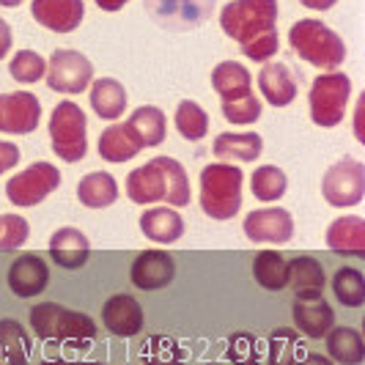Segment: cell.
I'll return each instance as SVG.
<instances>
[{
  "label": "cell",
  "instance_id": "1",
  "mask_svg": "<svg viewBox=\"0 0 365 365\" xmlns=\"http://www.w3.org/2000/svg\"><path fill=\"white\" fill-rule=\"evenodd\" d=\"M289 44L294 55H299L305 63L319 66L324 72H335L346 61V44L332 28L319 19H299L289 31Z\"/></svg>",
  "mask_w": 365,
  "mask_h": 365
},
{
  "label": "cell",
  "instance_id": "2",
  "mask_svg": "<svg viewBox=\"0 0 365 365\" xmlns=\"http://www.w3.org/2000/svg\"><path fill=\"white\" fill-rule=\"evenodd\" d=\"M245 173L237 165L215 163L201 170V209L212 220H234L242 209Z\"/></svg>",
  "mask_w": 365,
  "mask_h": 365
},
{
  "label": "cell",
  "instance_id": "3",
  "mask_svg": "<svg viewBox=\"0 0 365 365\" xmlns=\"http://www.w3.org/2000/svg\"><path fill=\"white\" fill-rule=\"evenodd\" d=\"M220 25L239 47L277 34V0H234L220 11Z\"/></svg>",
  "mask_w": 365,
  "mask_h": 365
},
{
  "label": "cell",
  "instance_id": "4",
  "mask_svg": "<svg viewBox=\"0 0 365 365\" xmlns=\"http://www.w3.org/2000/svg\"><path fill=\"white\" fill-rule=\"evenodd\" d=\"M31 329L41 341H91L96 324L86 313L69 311L58 302H41L31 311Z\"/></svg>",
  "mask_w": 365,
  "mask_h": 365
},
{
  "label": "cell",
  "instance_id": "5",
  "mask_svg": "<svg viewBox=\"0 0 365 365\" xmlns=\"http://www.w3.org/2000/svg\"><path fill=\"white\" fill-rule=\"evenodd\" d=\"M88 118L74 102H58L50 115V143L63 163H80L88 154Z\"/></svg>",
  "mask_w": 365,
  "mask_h": 365
},
{
  "label": "cell",
  "instance_id": "6",
  "mask_svg": "<svg viewBox=\"0 0 365 365\" xmlns=\"http://www.w3.org/2000/svg\"><path fill=\"white\" fill-rule=\"evenodd\" d=\"M349 96H351V80L344 72L319 74L313 80L308 102H311V118L316 127H338L346 115Z\"/></svg>",
  "mask_w": 365,
  "mask_h": 365
},
{
  "label": "cell",
  "instance_id": "7",
  "mask_svg": "<svg viewBox=\"0 0 365 365\" xmlns=\"http://www.w3.org/2000/svg\"><path fill=\"white\" fill-rule=\"evenodd\" d=\"M322 195L335 209L357 206L365 195V165L351 157H344L341 163L329 165L322 179Z\"/></svg>",
  "mask_w": 365,
  "mask_h": 365
},
{
  "label": "cell",
  "instance_id": "8",
  "mask_svg": "<svg viewBox=\"0 0 365 365\" xmlns=\"http://www.w3.org/2000/svg\"><path fill=\"white\" fill-rule=\"evenodd\" d=\"M58 187H61L58 168L50 163H34L28 165L22 173L9 179V184H6V198L14 203V206L31 209V206H38L44 198H50Z\"/></svg>",
  "mask_w": 365,
  "mask_h": 365
},
{
  "label": "cell",
  "instance_id": "9",
  "mask_svg": "<svg viewBox=\"0 0 365 365\" xmlns=\"http://www.w3.org/2000/svg\"><path fill=\"white\" fill-rule=\"evenodd\" d=\"M47 88L55 93H83L93 80L91 61L77 50H55L47 61Z\"/></svg>",
  "mask_w": 365,
  "mask_h": 365
},
{
  "label": "cell",
  "instance_id": "10",
  "mask_svg": "<svg viewBox=\"0 0 365 365\" xmlns=\"http://www.w3.org/2000/svg\"><path fill=\"white\" fill-rule=\"evenodd\" d=\"M41 121V105L31 91L0 93V132L31 135Z\"/></svg>",
  "mask_w": 365,
  "mask_h": 365
},
{
  "label": "cell",
  "instance_id": "11",
  "mask_svg": "<svg viewBox=\"0 0 365 365\" xmlns=\"http://www.w3.org/2000/svg\"><path fill=\"white\" fill-rule=\"evenodd\" d=\"M245 237L264 245H286L294 237V220L286 209H256L245 217Z\"/></svg>",
  "mask_w": 365,
  "mask_h": 365
},
{
  "label": "cell",
  "instance_id": "12",
  "mask_svg": "<svg viewBox=\"0 0 365 365\" xmlns=\"http://www.w3.org/2000/svg\"><path fill=\"white\" fill-rule=\"evenodd\" d=\"M127 195L138 206H151V203H168V176H165L163 157H154L151 163L140 165L129 173L127 179Z\"/></svg>",
  "mask_w": 365,
  "mask_h": 365
},
{
  "label": "cell",
  "instance_id": "13",
  "mask_svg": "<svg viewBox=\"0 0 365 365\" xmlns=\"http://www.w3.org/2000/svg\"><path fill=\"white\" fill-rule=\"evenodd\" d=\"M129 277H132V286H138L140 292H157V289H165L173 283L176 264L165 250H143L135 258Z\"/></svg>",
  "mask_w": 365,
  "mask_h": 365
},
{
  "label": "cell",
  "instance_id": "14",
  "mask_svg": "<svg viewBox=\"0 0 365 365\" xmlns=\"http://www.w3.org/2000/svg\"><path fill=\"white\" fill-rule=\"evenodd\" d=\"M31 14L47 31L72 34L80 28V22L86 17V3L83 0H34Z\"/></svg>",
  "mask_w": 365,
  "mask_h": 365
},
{
  "label": "cell",
  "instance_id": "15",
  "mask_svg": "<svg viewBox=\"0 0 365 365\" xmlns=\"http://www.w3.org/2000/svg\"><path fill=\"white\" fill-rule=\"evenodd\" d=\"M50 283V269L36 253H25L9 267V289L22 299H31L47 289Z\"/></svg>",
  "mask_w": 365,
  "mask_h": 365
},
{
  "label": "cell",
  "instance_id": "16",
  "mask_svg": "<svg viewBox=\"0 0 365 365\" xmlns=\"http://www.w3.org/2000/svg\"><path fill=\"white\" fill-rule=\"evenodd\" d=\"M102 324L118 338H135L143 329V308L135 297L115 294L102 308Z\"/></svg>",
  "mask_w": 365,
  "mask_h": 365
},
{
  "label": "cell",
  "instance_id": "17",
  "mask_svg": "<svg viewBox=\"0 0 365 365\" xmlns=\"http://www.w3.org/2000/svg\"><path fill=\"white\" fill-rule=\"evenodd\" d=\"M91 256V242L80 228H58L50 237V258L63 269H80Z\"/></svg>",
  "mask_w": 365,
  "mask_h": 365
},
{
  "label": "cell",
  "instance_id": "18",
  "mask_svg": "<svg viewBox=\"0 0 365 365\" xmlns=\"http://www.w3.org/2000/svg\"><path fill=\"white\" fill-rule=\"evenodd\" d=\"M292 316L297 329L311 341H322L329 329L335 327V311L322 297L319 299H297L292 308Z\"/></svg>",
  "mask_w": 365,
  "mask_h": 365
},
{
  "label": "cell",
  "instance_id": "19",
  "mask_svg": "<svg viewBox=\"0 0 365 365\" xmlns=\"http://www.w3.org/2000/svg\"><path fill=\"white\" fill-rule=\"evenodd\" d=\"M258 88L272 108H289L297 96V77L286 63H264L258 72Z\"/></svg>",
  "mask_w": 365,
  "mask_h": 365
},
{
  "label": "cell",
  "instance_id": "20",
  "mask_svg": "<svg viewBox=\"0 0 365 365\" xmlns=\"http://www.w3.org/2000/svg\"><path fill=\"white\" fill-rule=\"evenodd\" d=\"M327 247L344 256H365V220L357 215L332 220L327 228Z\"/></svg>",
  "mask_w": 365,
  "mask_h": 365
},
{
  "label": "cell",
  "instance_id": "21",
  "mask_svg": "<svg viewBox=\"0 0 365 365\" xmlns=\"http://www.w3.org/2000/svg\"><path fill=\"white\" fill-rule=\"evenodd\" d=\"M289 286L294 289L297 299H319L327 286L322 264L311 256H297L289 261Z\"/></svg>",
  "mask_w": 365,
  "mask_h": 365
},
{
  "label": "cell",
  "instance_id": "22",
  "mask_svg": "<svg viewBox=\"0 0 365 365\" xmlns=\"http://www.w3.org/2000/svg\"><path fill=\"white\" fill-rule=\"evenodd\" d=\"M140 231L151 242L173 245V242H179L184 237V220L170 206H154V209H146L140 215Z\"/></svg>",
  "mask_w": 365,
  "mask_h": 365
},
{
  "label": "cell",
  "instance_id": "23",
  "mask_svg": "<svg viewBox=\"0 0 365 365\" xmlns=\"http://www.w3.org/2000/svg\"><path fill=\"white\" fill-rule=\"evenodd\" d=\"M140 148L143 143L138 140V135L132 132L129 124H110L99 138V157L113 165L129 163L132 157H138Z\"/></svg>",
  "mask_w": 365,
  "mask_h": 365
},
{
  "label": "cell",
  "instance_id": "24",
  "mask_svg": "<svg viewBox=\"0 0 365 365\" xmlns=\"http://www.w3.org/2000/svg\"><path fill=\"white\" fill-rule=\"evenodd\" d=\"M91 108L105 121L121 118L127 110V88L113 77L91 80Z\"/></svg>",
  "mask_w": 365,
  "mask_h": 365
},
{
  "label": "cell",
  "instance_id": "25",
  "mask_svg": "<svg viewBox=\"0 0 365 365\" xmlns=\"http://www.w3.org/2000/svg\"><path fill=\"white\" fill-rule=\"evenodd\" d=\"M264 140L258 132H222L215 138V154L220 160H237V163H256L261 157Z\"/></svg>",
  "mask_w": 365,
  "mask_h": 365
},
{
  "label": "cell",
  "instance_id": "26",
  "mask_svg": "<svg viewBox=\"0 0 365 365\" xmlns=\"http://www.w3.org/2000/svg\"><path fill=\"white\" fill-rule=\"evenodd\" d=\"M250 86H253V77L237 61H222L220 66H215V72H212V88L217 91V96L222 102L242 99V96L253 93Z\"/></svg>",
  "mask_w": 365,
  "mask_h": 365
},
{
  "label": "cell",
  "instance_id": "27",
  "mask_svg": "<svg viewBox=\"0 0 365 365\" xmlns=\"http://www.w3.org/2000/svg\"><path fill=\"white\" fill-rule=\"evenodd\" d=\"M77 198L86 209H108L118 201V182L105 170H93V173L80 179Z\"/></svg>",
  "mask_w": 365,
  "mask_h": 365
},
{
  "label": "cell",
  "instance_id": "28",
  "mask_svg": "<svg viewBox=\"0 0 365 365\" xmlns=\"http://www.w3.org/2000/svg\"><path fill=\"white\" fill-rule=\"evenodd\" d=\"M0 351L9 365H28L34 354V341L28 329L14 319H0Z\"/></svg>",
  "mask_w": 365,
  "mask_h": 365
},
{
  "label": "cell",
  "instance_id": "29",
  "mask_svg": "<svg viewBox=\"0 0 365 365\" xmlns=\"http://www.w3.org/2000/svg\"><path fill=\"white\" fill-rule=\"evenodd\" d=\"M327 338L329 360L341 365H360L365 360V344L363 335L351 327H332L324 335Z\"/></svg>",
  "mask_w": 365,
  "mask_h": 365
},
{
  "label": "cell",
  "instance_id": "30",
  "mask_svg": "<svg viewBox=\"0 0 365 365\" xmlns=\"http://www.w3.org/2000/svg\"><path fill=\"white\" fill-rule=\"evenodd\" d=\"M253 277L267 292H283L289 286V261L277 250H261L253 261Z\"/></svg>",
  "mask_w": 365,
  "mask_h": 365
},
{
  "label": "cell",
  "instance_id": "31",
  "mask_svg": "<svg viewBox=\"0 0 365 365\" xmlns=\"http://www.w3.org/2000/svg\"><path fill=\"white\" fill-rule=\"evenodd\" d=\"M127 124L132 127V132L138 135V140L143 143V148H154L165 140L168 118H165L163 110L154 108V105H143V108H138L132 115H129Z\"/></svg>",
  "mask_w": 365,
  "mask_h": 365
},
{
  "label": "cell",
  "instance_id": "32",
  "mask_svg": "<svg viewBox=\"0 0 365 365\" xmlns=\"http://www.w3.org/2000/svg\"><path fill=\"white\" fill-rule=\"evenodd\" d=\"M250 190H253V195H256L258 201L272 203L286 195L289 179H286V173L277 165H261V168H256V173L250 176Z\"/></svg>",
  "mask_w": 365,
  "mask_h": 365
},
{
  "label": "cell",
  "instance_id": "33",
  "mask_svg": "<svg viewBox=\"0 0 365 365\" xmlns=\"http://www.w3.org/2000/svg\"><path fill=\"white\" fill-rule=\"evenodd\" d=\"M173 121H176L179 135H182L184 140H190V143L203 140L206 132H209V115H206V110H203L198 102H190V99H182V102H179Z\"/></svg>",
  "mask_w": 365,
  "mask_h": 365
},
{
  "label": "cell",
  "instance_id": "34",
  "mask_svg": "<svg viewBox=\"0 0 365 365\" xmlns=\"http://www.w3.org/2000/svg\"><path fill=\"white\" fill-rule=\"evenodd\" d=\"M332 292L335 299L344 305V308H360L365 302V277L360 269L354 267H344L338 269L332 277Z\"/></svg>",
  "mask_w": 365,
  "mask_h": 365
},
{
  "label": "cell",
  "instance_id": "35",
  "mask_svg": "<svg viewBox=\"0 0 365 365\" xmlns=\"http://www.w3.org/2000/svg\"><path fill=\"white\" fill-rule=\"evenodd\" d=\"M305 349L299 346V332L289 327H277L269 335V357H267V365H294L299 357H302Z\"/></svg>",
  "mask_w": 365,
  "mask_h": 365
},
{
  "label": "cell",
  "instance_id": "36",
  "mask_svg": "<svg viewBox=\"0 0 365 365\" xmlns=\"http://www.w3.org/2000/svg\"><path fill=\"white\" fill-rule=\"evenodd\" d=\"M47 72V61L41 58L38 53L34 50H19L14 58H11V63H9V74L22 83V86H34L38 83L41 77Z\"/></svg>",
  "mask_w": 365,
  "mask_h": 365
},
{
  "label": "cell",
  "instance_id": "37",
  "mask_svg": "<svg viewBox=\"0 0 365 365\" xmlns=\"http://www.w3.org/2000/svg\"><path fill=\"white\" fill-rule=\"evenodd\" d=\"M143 360H146V365H184L187 354L176 341L154 335L143 344Z\"/></svg>",
  "mask_w": 365,
  "mask_h": 365
},
{
  "label": "cell",
  "instance_id": "38",
  "mask_svg": "<svg viewBox=\"0 0 365 365\" xmlns=\"http://www.w3.org/2000/svg\"><path fill=\"white\" fill-rule=\"evenodd\" d=\"M261 102H258L253 93L242 96V99H231V102H222V118L228 124H237V127H247V124H256L261 118Z\"/></svg>",
  "mask_w": 365,
  "mask_h": 365
},
{
  "label": "cell",
  "instance_id": "39",
  "mask_svg": "<svg viewBox=\"0 0 365 365\" xmlns=\"http://www.w3.org/2000/svg\"><path fill=\"white\" fill-rule=\"evenodd\" d=\"M31 237L28 220L19 215H3L0 217V250H17Z\"/></svg>",
  "mask_w": 365,
  "mask_h": 365
},
{
  "label": "cell",
  "instance_id": "40",
  "mask_svg": "<svg viewBox=\"0 0 365 365\" xmlns=\"http://www.w3.org/2000/svg\"><path fill=\"white\" fill-rule=\"evenodd\" d=\"M228 360L234 365H261L258 357V338L250 332H239L228 341Z\"/></svg>",
  "mask_w": 365,
  "mask_h": 365
},
{
  "label": "cell",
  "instance_id": "41",
  "mask_svg": "<svg viewBox=\"0 0 365 365\" xmlns=\"http://www.w3.org/2000/svg\"><path fill=\"white\" fill-rule=\"evenodd\" d=\"M19 157H22V151H19L14 143L0 140V176H3V173H9V170L19 163Z\"/></svg>",
  "mask_w": 365,
  "mask_h": 365
},
{
  "label": "cell",
  "instance_id": "42",
  "mask_svg": "<svg viewBox=\"0 0 365 365\" xmlns=\"http://www.w3.org/2000/svg\"><path fill=\"white\" fill-rule=\"evenodd\" d=\"M11 41H14V36H11L9 22H6V19H0V61L9 55V50H11Z\"/></svg>",
  "mask_w": 365,
  "mask_h": 365
},
{
  "label": "cell",
  "instance_id": "43",
  "mask_svg": "<svg viewBox=\"0 0 365 365\" xmlns=\"http://www.w3.org/2000/svg\"><path fill=\"white\" fill-rule=\"evenodd\" d=\"M305 9H313V11H327V9H332L338 0H299Z\"/></svg>",
  "mask_w": 365,
  "mask_h": 365
},
{
  "label": "cell",
  "instance_id": "44",
  "mask_svg": "<svg viewBox=\"0 0 365 365\" xmlns=\"http://www.w3.org/2000/svg\"><path fill=\"white\" fill-rule=\"evenodd\" d=\"M294 365H332V360L322 354H302V360H297Z\"/></svg>",
  "mask_w": 365,
  "mask_h": 365
},
{
  "label": "cell",
  "instance_id": "45",
  "mask_svg": "<svg viewBox=\"0 0 365 365\" xmlns=\"http://www.w3.org/2000/svg\"><path fill=\"white\" fill-rule=\"evenodd\" d=\"M129 0H96V6L102 9V11H118V9H124Z\"/></svg>",
  "mask_w": 365,
  "mask_h": 365
},
{
  "label": "cell",
  "instance_id": "46",
  "mask_svg": "<svg viewBox=\"0 0 365 365\" xmlns=\"http://www.w3.org/2000/svg\"><path fill=\"white\" fill-rule=\"evenodd\" d=\"M0 6L3 9H17V6H22V0H0Z\"/></svg>",
  "mask_w": 365,
  "mask_h": 365
},
{
  "label": "cell",
  "instance_id": "47",
  "mask_svg": "<svg viewBox=\"0 0 365 365\" xmlns=\"http://www.w3.org/2000/svg\"><path fill=\"white\" fill-rule=\"evenodd\" d=\"M38 365H66L63 360H44V363H38Z\"/></svg>",
  "mask_w": 365,
  "mask_h": 365
},
{
  "label": "cell",
  "instance_id": "48",
  "mask_svg": "<svg viewBox=\"0 0 365 365\" xmlns=\"http://www.w3.org/2000/svg\"><path fill=\"white\" fill-rule=\"evenodd\" d=\"M66 365H105V363H66Z\"/></svg>",
  "mask_w": 365,
  "mask_h": 365
},
{
  "label": "cell",
  "instance_id": "49",
  "mask_svg": "<svg viewBox=\"0 0 365 365\" xmlns=\"http://www.w3.org/2000/svg\"><path fill=\"white\" fill-rule=\"evenodd\" d=\"M206 365H220V363H206Z\"/></svg>",
  "mask_w": 365,
  "mask_h": 365
}]
</instances>
